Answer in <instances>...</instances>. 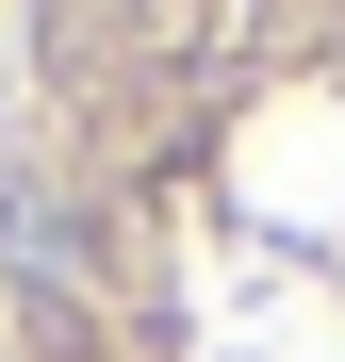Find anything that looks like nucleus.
Returning <instances> with one entry per match:
<instances>
[{
	"label": "nucleus",
	"mask_w": 345,
	"mask_h": 362,
	"mask_svg": "<svg viewBox=\"0 0 345 362\" xmlns=\"http://www.w3.org/2000/svg\"><path fill=\"white\" fill-rule=\"evenodd\" d=\"M0 280L49 296V313H83V296H99V264H83V230H66L49 181H0Z\"/></svg>",
	"instance_id": "obj_1"
}]
</instances>
